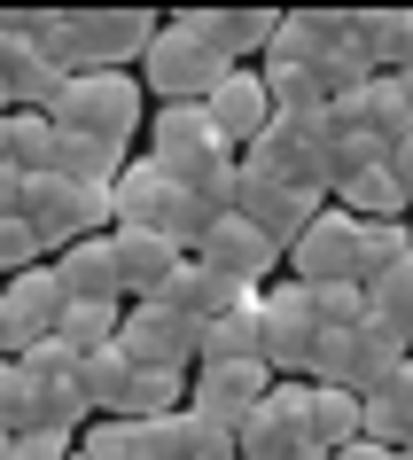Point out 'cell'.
I'll use <instances>...</instances> for the list:
<instances>
[{"mask_svg":"<svg viewBox=\"0 0 413 460\" xmlns=\"http://www.w3.org/2000/svg\"><path fill=\"white\" fill-rule=\"evenodd\" d=\"M31 31H40V8H0V63L16 48H31Z\"/></svg>","mask_w":413,"mask_h":460,"instance_id":"cell-39","label":"cell"},{"mask_svg":"<svg viewBox=\"0 0 413 460\" xmlns=\"http://www.w3.org/2000/svg\"><path fill=\"white\" fill-rule=\"evenodd\" d=\"M118 320H125V305H63L55 343H63L71 359H94V351H110V343H118Z\"/></svg>","mask_w":413,"mask_h":460,"instance_id":"cell-30","label":"cell"},{"mask_svg":"<svg viewBox=\"0 0 413 460\" xmlns=\"http://www.w3.org/2000/svg\"><path fill=\"white\" fill-rule=\"evenodd\" d=\"M8 164L24 172V180H40V172L55 164V125H48V110H8Z\"/></svg>","mask_w":413,"mask_h":460,"instance_id":"cell-33","label":"cell"},{"mask_svg":"<svg viewBox=\"0 0 413 460\" xmlns=\"http://www.w3.org/2000/svg\"><path fill=\"white\" fill-rule=\"evenodd\" d=\"M16 211H24V172L0 164V218H16Z\"/></svg>","mask_w":413,"mask_h":460,"instance_id":"cell-41","label":"cell"},{"mask_svg":"<svg viewBox=\"0 0 413 460\" xmlns=\"http://www.w3.org/2000/svg\"><path fill=\"white\" fill-rule=\"evenodd\" d=\"M110 226H141V234H164L171 250H195V234L211 226V218L188 203L180 180L148 164V156H125V172L110 180Z\"/></svg>","mask_w":413,"mask_h":460,"instance_id":"cell-4","label":"cell"},{"mask_svg":"<svg viewBox=\"0 0 413 460\" xmlns=\"http://www.w3.org/2000/svg\"><path fill=\"white\" fill-rule=\"evenodd\" d=\"M48 125L55 133H86V141L125 148L148 125V94H141L133 71H78V78H63V94L48 102Z\"/></svg>","mask_w":413,"mask_h":460,"instance_id":"cell-2","label":"cell"},{"mask_svg":"<svg viewBox=\"0 0 413 460\" xmlns=\"http://www.w3.org/2000/svg\"><path fill=\"white\" fill-rule=\"evenodd\" d=\"M78 437L71 429H16L8 437V460H71Z\"/></svg>","mask_w":413,"mask_h":460,"instance_id":"cell-38","label":"cell"},{"mask_svg":"<svg viewBox=\"0 0 413 460\" xmlns=\"http://www.w3.org/2000/svg\"><path fill=\"white\" fill-rule=\"evenodd\" d=\"M328 203H336V211H351L359 226H382V218H406V195H398V180H390V164L343 172L336 188H328Z\"/></svg>","mask_w":413,"mask_h":460,"instance_id":"cell-25","label":"cell"},{"mask_svg":"<svg viewBox=\"0 0 413 460\" xmlns=\"http://www.w3.org/2000/svg\"><path fill=\"white\" fill-rule=\"evenodd\" d=\"M359 437H366V445H382V453H406V445H413V383H406V367H398L382 390H366V398H359Z\"/></svg>","mask_w":413,"mask_h":460,"instance_id":"cell-24","label":"cell"},{"mask_svg":"<svg viewBox=\"0 0 413 460\" xmlns=\"http://www.w3.org/2000/svg\"><path fill=\"white\" fill-rule=\"evenodd\" d=\"M40 266V243H31L24 218H0V281H16V273Z\"/></svg>","mask_w":413,"mask_h":460,"instance_id":"cell-37","label":"cell"},{"mask_svg":"<svg viewBox=\"0 0 413 460\" xmlns=\"http://www.w3.org/2000/svg\"><path fill=\"white\" fill-rule=\"evenodd\" d=\"M406 234H413V218H406Z\"/></svg>","mask_w":413,"mask_h":460,"instance_id":"cell-45","label":"cell"},{"mask_svg":"<svg viewBox=\"0 0 413 460\" xmlns=\"http://www.w3.org/2000/svg\"><path fill=\"white\" fill-rule=\"evenodd\" d=\"M304 429H312L320 453H343V445H359V398L336 383H304Z\"/></svg>","mask_w":413,"mask_h":460,"instance_id":"cell-27","label":"cell"},{"mask_svg":"<svg viewBox=\"0 0 413 460\" xmlns=\"http://www.w3.org/2000/svg\"><path fill=\"white\" fill-rule=\"evenodd\" d=\"M78 460H156V437H148V421L94 413V421L78 429Z\"/></svg>","mask_w":413,"mask_h":460,"instance_id":"cell-29","label":"cell"},{"mask_svg":"<svg viewBox=\"0 0 413 460\" xmlns=\"http://www.w3.org/2000/svg\"><path fill=\"white\" fill-rule=\"evenodd\" d=\"M406 383H413V351H406Z\"/></svg>","mask_w":413,"mask_h":460,"instance_id":"cell-44","label":"cell"},{"mask_svg":"<svg viewBox=\"0 0 413 460\" xmlns=\"http://www.w3.org/2000/svg\"><path fill=\"white\" fill-rule=\"evenodd\" d=\"M125 383H133V367L118 359V343L94 351V359H78V398H86V413H118L125 406Z\"/></svg>","mask_w":413,"mask_h":460,"instance_id":"cell-34","label":"cell"},{"mask_svg":"<svg viewBox=\"0 0 413 460\" xmlns=\"http://www.w3.org/2000/svg\"><path fill=\"white\" fill-rule=\"evenodd\" d=\"M250 296H258V289H242V281H226V273L180 258V266H171V281L156 289V305H164V313H180L188 328H211V320H226L234 305H250Z\"/></svg>","mask_w":413,"mask_h":460,"instance_id":"cell-19","label":"cell"},{"mask_svg":"<svg viewBox=\"0 0 413 460\" xmlns=\"http://www.w3.org/2000/svg\"><path fill=\"white\" fill-rule=\"evenodd\" d=\"M242 164L273 172V180H289L304 195H328V180H336V118L328 110H273V125L242 148Z\"/></svg>","mask_w":413,"mask_h":460,"instance_id":"cell-3","label":"cell"},{"mask_svg":"<svg viewBox=\"0 0 413 460\" xmlns=\"http://www.w3.org/2000/svg\"><path fill=\"white\" fill-rule=\"evenodd\" d=\"M351 31H359L366 63L382 78L413 71V8H351Z\"/></svg>","mask_w":413,"mask_h":460,"instance_id":"cell-23","label":"cell"},{"mask_svg":"<svg viewBox=\"0 0 413 460\" xmlns=\"http://www.w3.org/2000/svg\"><path fill=\"white\" fill-rule=\"evenodd\" d=\"M55 320H63V281H55V266L40 258L31 273L0 281V359H24L31 343H48Z\"/></svg>","mask_w":413,"mask_h":460,"instance_id":"cell-12","label":"cell"},{"mask_svg":"<svg viewBox=\"0 0 413 460\" xmlns=\"http://www.w3.org/2000/svg\"><path fill=\"white\" fill-rule=\"evenodd\" d=\"M188 250H171L164 234H141V226H110V266H118V289L125 305H148V296L171 281V266H180Z\"/></svg>","mask_w":413,"mask_h":460,"instance_id":"cell-20","label":"cell"},{"mask_svg":"<svg viewBox=\"0 0 413 460\" xmlns=\"http://www.w3.org/2000/svg\"><path fill=\"white\" fill-rule=\"evenodd\" d=\"M304 296H312L320 336H343V328H359V320H366V289H359V281H320V289H304Z\"/></svg>","mask_w":413,"mask_h":460,"instance_id":"cell-36","label":"cell"},{"mask_svg":"<svg viewBox=\"0 0 413 460\" xmlns=\"http://www.w3.org/2000/svg\"><path fill=\"white\" fill-rule=\"evenodd\" d=\"M406 351H413V343H398L390 328L359 320V328H343V336H320L304 383H336V390H351V398H366V390H382L390 375L406 367Z\"/></svg>","mask_w":413,"mask_h":460,"instance_id":"cell-8","label":"cell"},{"mask_svg":"<svg viewBox=\"0 0 413 460\" xmlns=\"http://www.w3.org/2000/svg\"><path fill=\"white\" fill-rule=\"evenodd\" d=\"M366 320H374V328H390L398 343H413V258L366 281Z\"/></svg>","mask_w":413,"mask_h":460,"instance_id":"cell-31","label":"cell"},{"mask_svg":"<svg viewBox=\"0 0 413 460\" xmlns=\"http://www.w3.org/2000/svg\"><path fill=\"white\" fill-rule=\"evenodd\" d=\"M398 460H406V453H398Z\"/></svg>","mask_w":413,"mask_h":460,"instance_id":"cell-47","label":"cell"},{"mask_svg":"<svg viewBox=\"0 0 413 460\" xmlns=\"http://www.w3.org/2000/svg\"><path fill=\"white\" fill-rule=\"evenodd\" d=\"M406 460H413V445H406Z\"/></svg>","mask_w":413,"mask_h":460,"instance_id":"cell-46","label":"cell"},{"mask_svg":"<svg viewBox=\"0 0 413 460\" xmlns=\"http://www.w3.org/2000/svg\"><path fill=\"white\" fill-rule=\"evenodd\" d=\"M226 359H258L266 367V336H258V296L234 305L226 320H211L203 336H195V367H226Z\"/></svg>","mask_w":413,"mask_h":460,"instance_id":"cell-26","label":"cell"},{"mask_svg":"<svg viewBox=\"0 0 413 460\" xmlns=\"http://www.w3.org/2000/svg\"><path fill=\"white\" fill-rule=\"evenodd\" d=\"M188 258H195V266H211V273H226V281H242V289H266L273 273H281V250H273L242 211H219L203 234H195Z\"/></svg>","mask_w":413,"mask_h":460,"instance_id":"cell-13","label":"cell"},{"mask_svg":"<svg viewBox=\"0 0 413 460\" xmlns=\"http://www.w3.org/2000/svg\"><path fill=\"white\" fill-rule=\"evenodd\" d=\"M16 218L31 226L40 258H55V250L86 243V234H110V195L101 188H71V180L40 172V180H24V211Z\"/></svg>","mask_w":413,"mask_h":460,"instance_id":"cell-6","label":"cell"},{"mask_svg":"<svg viewBox=\"0 0 413 460\" xmlns=\"http://www.w3.org/2000/svg\"><path fill=\"white\" fill-rule=\"evenodd\" d=\"M242 164V156H234ZM234 211L266 234L281 258H289V243L312 226L320 211H328V195H304V188H289V180H273V172H258V164H242V180H234Z\"/></svg>","mask_w":413,"mask_h":460,"instance_id":"cell-11","label":"cell"},{"mask_svg":"<svg viewBox=\"0 0 413 460\" xmlns=\"http://www.w3.org/2000/svg\"><path fill=\"white\" fill-rule=\"evenodd\" d=\"M382 164H390V180H398V195H406V211H413V133H406L398 148H390Z\"/></svg>","mask_w":413,"mask_h":460,"instance_id":"cell-40","label":"cell"},{"mask_svg":"<svg viewBox=\"0 0 413 460\" xmlns=\"http://www.w3.org/2000/svg\"><path fill=\"white\" fill-rule=\"evenodd\" d=\"M258 336H266V375L273 383H304L320 351V320L304 281H266L258 289Z\"/></svg>","mask_w":413,"mask_h":460,"instance_id":"cell-7","label":"cell"},{"mask_svg":"<svg viewBox=\"0 0 413 460\" xmlns=\"http://www.w3.org/2000/svg\"><path fill=\"white\" fill-rule=\"evenodd\" d=\"M328 460H398V453H382V445H366V437H359V445H343V453H328Z\"/></svg>","mask_w":413,"mask_h":460,"instance_id":"cell-42","label":"cell"},{"mask_svg":"<svg viewBox=\"0 0 413 460\" xmlns=\"http://www.w3.org/2000/svg\"><path fill=\"white\" fill-rule=\"evenodd\" d=\"M234 460H328L304 429V383H273L258 398V413L234 429Z\"/></svg>","mask_w":413,"mask_h":460,"instance_id":"cell-10","label":"cell"},{"mask_svg":"<svg viewBox=\"0 0 413 460\" xmlns=\"http://www.w3.org/2000/svg\"><path fill=\"white\" fill-rule=\"evenodd\" d=\"M195 336H203V328H188L180 313H164V305L148 296V305H125L118 359L141 367V375H195Z\"/></svg>","mask_w":413,"mask_h":460,"instance_id":"cell-9","label":"cell"},{"mask_svg":"<svg viewBox=\"0 0 413 460\" xmlns=\"http://www.w3.org/2000/svg\"><path fill=\"white\" fill-rule=\"evenodd\" d=\"M180 406H188V375H141V367H133L118 421H164V413H180Z\"/></svg>","mask_w":413,"mask_h":460,"instance_id":"cell-32","label":"cell"},{"mask_svg":"<svg viewBox=\"0 0 413 460\" xmlns=\"http://www.w3.org/2000/svg\"><path fill=\"white\" fill-rule=\"evenodd\" d=\"M0 460H8V429H0Z\"/></svg>","mask_w":413,"mask_h":460,"instance_id":"cell-43","label":"cell"},{"mask_svg":"<svg viewBox=\"0 0 413 460\" xmlns=\"http://www.w3.org/2000/svg\"><path fill=\"white\" fill-rule=\"evenodd\" d=\"M343 31V8H281L273 16V40H266V55L258 63H281V71H312L320 63V48Z\"/></svg>","mask_w":413,"mask_h":460,"instance_id":"cell-22","label":"cell"},{"mask_svg":"<svg viewBox=\"0 0 413 460\" xmlns=\"http://www.w3.org/2000/svg\"><path fill=\"white\" fill-rule=\"evenodd\" d=\"M48 266H55V281H63V305H125L118 266H110V234H86V243L55 250Z\"/></svg>","mask_w":413,"mask_h":460,"instance_id":"cell-21","label":"cell"},{"mask_svg":"<svg viewBox=\"0 0 413 460\" xmlns=\"http://www.w3.org/2000/svg\"><path fill=\"white\" fill-rule=\"evenodd\" d=\"M203 118H211V133H219V141L242 156V148L273 125V102H266V78H258V63L226 71V78H219V94L203 102Z\"/></svg>","mask_w":413,"mask_h":460,"instance_id":"cell-18","label":"cell"},{"mask_svg":"<svg viewBox=\"0 0 413 460\" xmlns=\"http://www.w3.org/2000/svg\"><path fill=\"white\" fill-rule=\"evenodd\" d=\"M164 16H148V8H40V31H31V48L40 63H55L63 78L78 71H133L148 55Z\"/></svg>","mask_w":413,"mask_h":460,"instance_id":"cell-1","label":"cell"},{"mask_svg":"<svg viewBox=\"0 0 413 460\" xmlns=\"http://www.w3.org/2000/svg\"><path fill=\"white\" fill-rule=\"evenodd\" d=\"M55 180H71V188H101L110 195V180L125 172V148H110V141H86V133H55Z\"/></svg>","mask_w":413,"mask_h":460,"instance_id":"cell-28","label":"cell"},{"mask_svg":"<svg viewBox=\"0 0 413 460\" xmlns=\"http://www.w3.org/2000/svg\"><path fill=\"white\" fill-rule=\"evenodd\" d=\"M273 16H281V8H180L171 24L188 31L195 48H211V55L226 63V71H242L250 55H266Z\"/></svg>","mask_w":413,"mask_h":460,"instance_id":"cell-16","label":"cell"},{"mask_svg":"<svg viewBox=\"0 0 413 460\" xmlns=\"http://www.w3.org/2000/svg\"><path fill=\"white\" fill-rule=\"evenodd\" d=\"M133 78H141V94L156 102V110H180V102H195V110H203V102L219 94L226 63H219L211 48H195L188 31L164 16V24H156V40H148V55L133 63Z\"/></svg>","mask_w":413,"mask_h":460,"instance_id":"cell-5","label":"cell"},{"mask_svg":"<svg viewBox=\"0 0 413 460\" xmlns=\"http://www.w3.org/2000/svg\"><path fill=\"white\" fill-rule=\"evenodd\" d=\"M219 133H211V118L195 110V102H180V110H148V164L164 172V180H188L203 156H219ZM234 156V148H226Z\"/></svg>","mask_w":413,"mask_h":460,"instance_id":"cell-17","label":"cell"},{"mask_svg":"<svg viewBox=\"0 0 413 460\" xmlns=\"http://www.w3.org/2000/svg\"><path fill=\"white\" fill-rule=\"evenodd\" d=\"M273 390V375L258 359H226V367H195L188 375V413H203V421H219L226 437L242 429L250 413H258V398Z\"/></svg>","mask_w":413,"mask_h":460,"instance_id":"cell-15","label":"cell"},{"mask_svg":"<svg viewBox=\"0 0 413 460\" xmlns=\"http://www.w3.org/2000/svg\"><path fill=\"white\" fill-rule=\"evenodd\" d=\"M359 234H366L359 218L328 203V211L289 243L281 266H289V281H304V289H320V281H359Z\"/></svg>","mask_w":413,"mask_h":460,"instance_id":"cell-14","label":"cell"},{"mask_svg":"<svg viewBox=\"0 0 413 460\" xmlns=\"http://www.w3.org/2000/svg\"><path fill=\"white\" fill-rule=\"evenodd\" d=\"M406 258H413V234H406V218H382V226H366V234H359V289L374 281V273L406 266Z\"/></svg>","mask_w":413,"mask_h":460,"instance_id":"cell-35","label":"cell"}]
</instances>
